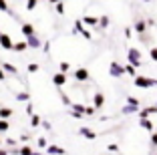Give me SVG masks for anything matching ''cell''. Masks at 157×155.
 <instances>
[{"mask_svg": "<svg viewBox=\"0 0 157 155\" xmlns=\"http://www.w3.org/2000/svg\"><path fill=\"white\" fill-rule=\"evenodd\" d=\"M133 83L137 89H153L157 87V79H151L147 77V75H137V77H133Z\"/></svg>", "mask_w": 157, "mask_h": 155, "instance_id": "obj_1", "label": "cell"}, {"mask_svg": "<svg viewBox=\"0 0 157 155\" xmlns=\"http://www.w3.org/2000/svg\"><path fill=\"white\" fill-rule=\"evenodd\" d=\"M127 63L133 64V67H141V63H143V56H141V50L135 48V46H129L127 48Z\"/></svg>", "mask_w": 157, "mask_h": 155, "instance_id": "obj_2", "label": "cell"}, {"mask_svg": "<svg viewBox=\"0 0 157 155\" xmlns=\"http://www.w3.org/2000/svg\"><path fill=\"white\" fill-rule=\"evenodd\" d=\"M109 75L115 77V79L123 77L125 75V64H121L119 60H111V64H109Z\"/></svg>", "mask_w": 157, "mask_h": 155, "instance_id": "obj_3", "label": "cell"}, {"mask_svg": "<svg viewBox=\"0 0 157 155\" xmlns=\"http://www.w3.org/2000/svg\"><path fill=\"white\" fill-rule=\"evenodd\" d=\"M73 79H75L77 83H87L89 79H91V75H89L87 68H77V71L73 73Z\"/></svg>", "mask_w": 157, "mask_h": 155, "instance_id": "obj_4", "label": "cell"}, {"mask_svg": "<svg viewBox=\"0 0 157 155\" xmlns=\"http://www.w3.org/2000/svg\"><path fill=\"white\" fill-rule=\"evenodd\" d=\"M52 83H55V87H65L67 85V73H63V71H59V73L52 75Z\"/></svg>", "mask_w": 157, "mask_h": 155, "instance_id": "obj_5", "label": "cell"}, {"mask_svg": "<svg viewBox=\"0 0 157 155\" xmlns=\"http://www.w3.org/2000/svg\"><path fill=\"white\" fill-rule=\"evenodd\" d=\"M0 46H2L4 50H12L14 42H12V38H10V34H6V32L0 34Z\"/></svg>", "mask_w": 157, "mask_h": 155, "instance_id": "obj_6", "label": "cell"}, {"mask_svg": "<svg viewBox=\"0 0 157 155\" xmlns=\"http://www.w3.org/2000/svg\"><path fill=\"white\" fill-rule=\"evenodd\" d=\"M24 41H26V45L30 46V48H42V41L36 37V32H34V34H30V37H26Z\"/></svg>", "mask_w": 157, "mask_h": 155, "instance_id": "obj_7", "label": "cell"}, {"mask_svg": "<svg viewBox=\"0 0 157 155\" xmlns=\"http://www.w3.org/2000/svg\"><path fill=\"white\" fill-rule=\"evenodd\" d=\"M155 113H157V105H153V107H143V109H139V111H137L139 119L151 117V115H155Z\"/></svg>", "mask_w": 157, "mask_h": 155, "instance_id": "obj_8", "label": "cell"}, {"mask_svg": "<svg viewBox=\"0 0 157 155\" xmlns=\"http://www.w3.org/2000/svg\"><path fill=\"white\" fill-rule=\"evenodd\" d=\"M103 105H105V95L97 91L93 95V107H95V109H103Z\"/></svg>", "mask_w": 157, "mask_h": 155, "instance_id": "obj_9", "label": "cell"}, {"mask_svg": "<svg viewBox=\"0 0 157 155\" xmlns=\"http://www.w3.org/2000/svg\"><path fill=\"white\" fill-rule=\"evenodd\" d=\"M78 135L85 137V139H89V141H93V139H97V133L91 131L89 127H78Z\"/></svg>", "mask_w": 157, "mask_h": 155, "instance_id": "obj_10", "label": "cell"}, {"mask_svg": "<svg viewBox=\"0 0 157 155\" xmlns=\"http://www.w3.org/2000/svg\"><path fill=\"white\" fill-rule=\"evenodd\" d=\"M139 127L141 129H145V131H155V125H153V121L149 117H145V119H139Z\"/></svg>", "mask_w": 157, "mask_h": 155, "instance_id": "obj_11", "label": "cell"}, {"mask_svg": "<svg viewBox=\"0 0 157 155\" xmlns=\"http://www.w3.org/2000/svg\"><path fill=\"white\" fill-rule=\"evenodd\" d=\"M46 155H67V151L59 145H46Z\"/></svg>", "mask_w": 157, "mask_h": 155, "instance_id": "obj_12", "label": "cell"}, {"mask_svg": "<svg viewBox=\"0 0 157 155\" xmlns=\"http://www.w3.org/2000/svg\"><path fill=\"white\" fill-rule=\"evenodd\" d=\"M20 32H22V34H24V38H26V37H30V34H34L36 30H34V26H33L30 22H24L22 26H20Z\"/></svg>", "mask_w": 157, "mask_h": 155, "instance_id": "obj_13", "label": "cell"}, {"mask_svg": "<svg viewBox=\"0 0 157 155\" xmlns=\"http://www.w3.org/2000/svg\"><path fill=\"white\" fill-rule=\"evenodd\" d=\"M145 30H147V20L139 18L137 22H135V32H137V34H145Z\"/></svg>", "mask_w": 157, "mask_h": 155, "instance_id": "obj_14", "label": "cell"}, {"mask_svg": "<svg viewBox=\"0 0 157 155\" xmlns=\"http://www.w3.org/2000/svg\"><path fill=\"white\" fill-rule=\"evenodd\" d=\"M139 109H141V107H135V105H129V103H125V107L121 109V113H123V115H133V113H137Z\"/></svg>", "mask_w": 157, "mask_h": 155, "instance_id": "obj_15", "label": "cell"}, {"mask_svg": "<svg viewBox=\"0 0 157 155\" xmlns=\"http://www.w3.org/2000/svg\"><path fill=\"white\" fill-rule=\"evenodd\" d=\"M14 115L12 107H0V119H10Z\"/></svg>", "mask_w": 157, "mask_h": 155, "instance_id": "obj_16", "label": "cell"}, {"mask_svg": "<svg viewBox=\"0 0 157 155\" xmlns=\"http://www.w3.org/2000/svg\"><path fill=\"white\" fill-rule=\"evenodd\" d=\"M83 24H87V26H99V18L97 16H83Z\"/></svg>", "mask_w": 157, "mask_h": 155, "instance_id": "obj_17", "label": "cell"}, {"mask_svg": "<svg viewBox=\"0 0 157 155\" xmlns=\"http://www.w3.org/2000/svg\"><path fill=\"white\" fill-rule=\"evenodd\" d=\"M2 68L6 71V75H18V68L14 67V64H10V63H2Z\"/></svg>", "mask_w": 157, "mask_h": 155, "instance_id": "obj_18", "label": "cell"}, {"mask_svg": "<svg viewBox=\"0 0 157 155\" xmlns=\"http://www.w3.org/2000/svg\"><path fill=\"white\" fill-rule=\"evenodd\" d=\"M85 109H87V105H81V103H71V111H75V113H78V115H85Z\"/></svg>", "mask_w": 157, "mask_h": 155, "instance_id": "obj_19", "label": "cell"}, {"mask_svg": "<svg viewBox=\"0 0 157 155\" xmlns=\"http://www.w3.org/2000/svg\"><path fill=\"white\" fill-rule=\"evenodd\" d=\"M26 48H28L26 41H22V42H14V46H12V50H14V52H24Z\"/></svg>", "mask_w": 157, "mask_h": 155, "instance_id": "obj_20", "label": "cell"}, {"mask_svg": "<svg viewBox=\"0 0 157 155\" xmlns=\"http://www.w3.org/2000/svg\"><path fill=\"white\" fill-rule=\"evenodd\" d=\"M125 75H129V77H137V67H133V64H125Z\"/></svg>", "mask_w": 157, "mask_h": 155, "instance_id": "obj_21", "label": "cell"}, {"mask_svg": "<svg viewBox=\"0 0 157 155\" xmlns=\"http://www.w3.org/2000/svg\"><path fill=\"white\" fill-rule=\"evenodd\" d=\"M33 151H34V149L26 143V145H22V147L18 149V155H33Z\"/></svg>", "mask_w": 157, "mask_h": 155, "instance_id": "obj_22", "label": "cell"}, {"mask_svg": "<svg viewBox=\"0 0 157 155\" xmlns=\"http://www.w3.org/2000/svg\"><path fill=\"white\" fill-rule=\"evenodd\" d=\"M40 123H42V119L38 117L36 113H33V115H30V127H38Z\"/></svg>", "mask_w": 157, "mask_h": 155, "instance_id": "obj_23", "label": "cell"}, {"mask_svg": "<svg viewBox=\"0 0 157 155\" xmlns=\"http://www.w3.org/2000/svg\"><path fill=\"white\" fill-rule=\"evenodd\" d=\"M10 129V123H8V119H0V133H6Z\"/></svg>", "mask_w": 157, "mask_h": 155, "instance_id": "obj_24", "label": "cell"}, {"mask_svg": "<svg viewBox=\"0 0 157 155\" xmlns=\"http://www.w3.org/2000/svg\"><path fill=\"white\" fill-rule=\"evenodd\" d=\"M109 22H111L109 16H101V18H99V28H107V26H109Z\"/></svg>", "mask_w": 157, "mask_h": 155, "instance_id": "obj_25", "label": "cell"}, {"mask_svg": "<svg viewBox=\"0 0 157 155\" xmlns=\"http://www.w3.org/2000/svg\"><path fill=\"white\" fill-rule=\"evenodd\" d=\"M0 12H6V14H10V16H12V12H10L8 2H6V0H0Z\"/></svg>", "mask_w": 157, "mask_h": 155, "instance_id": "obj_26", "label": "cell"}, {"mask_svg": "<svg viewBox=\"0 0 157 155\" xmlns=\"http://www.w3.org/2000/svg\"><path fill=\"white\" fill-rule=\"evenodd\" d=\"M55 12L56 14H65V2H63V0L55 4Z\"/></svg>", "mask_w": 157, "mask_h": 155, "instance_id": "obj_27", "label": "cell"}, {"mask_svg": "<svg viewBox=\"0 0 157 155\" xmlns=\"http://www.w3.org/2000/svg\"><path fill=\"white\" fill-rule=\"evenodd\" d=\"M30 99V93L22 91V93H16V101H28Z\"/></svg>", "mask_w": 157, "mask_h": 155, "instance_id": "obj_28", "label": "cell"}, {"mask_svg": "<svg viewBox=\"0 0 157 155\" xmlns=\"http://www.w3.org/2000/svg\"><path fill=\"white\" fill-rule=\"evenodd\" d=\"M127 103H129V105H135V107L141 105V103H139V99H137V97H133V95H127Z\"/></svg>", "mask_w": 157, "mask_h": 155, "instance_id": "obj_29", "label": "cell"}, {"mask_svg": "<svg viewBox=\"0 0 157 155\" xmlns=\"http://www.w3.org/2000/svg\"><path fill=\"white\" fill-rule=\"evenodd\" d=\"M38 68H40V67H38L36 63H28L26 71H28V73H38Z\"/></svg>", "mask_w": 157, "mask_h": 155, "instance_id": "obj_30", "label": "cell"}, {"mask_svg": "<svg viewBox=\"0 0 157 155\" xmlns=\"http://www.w3.org/2000/svg\"><path fill=\"white\" fill-rule=\"evenodd\" d=\"M38 6V0H26V10H34Z\"/></svg>", "mask_w": 157, "mask_h": 155, "instance_id": "obj_31", "label": "cell"}, {"mask_svg": "<svg viewBox=\"0 0 157 155\" xmlns=\"http://www.w3.org/2000/svg\"><path fill=\"white\" fill-rule=\"evenodd\" d=\"M149 59L157 63V46H151V48H149Z\"/></svg>", "mask_w": 157, "mask_h": 155, "instance_id": "obj_32", "label": "cell"}, {"mask_svg": "<svg viewBox=\"0 0 157 155\" xmlns=\"http://www.w3.org/2000/svg\"><path fill=\"white\" fill-rule=\"evenodd\" d=\"M59 68H60V71H63V73H69V71H71V64L67 63V60H63V63L59 64Z\"/></svg>", "mask_w": 157, "mask_h": 155, "instance_id": "obj_33", "label": "cell"}, {"mask_svg": "<svg viewBox=\"0 0 157 155\" xmlns=\"http://www.w3.org/2000/svg\"><path fill=\"white\" fill-rule=\"evenodd\" d=\"M149 141H151L153 147H157V129L155 131H151V137H149Z\"/></svg>", "mask_w": 157, "mask_h": 155, "instance_id": "obj_34", "label": "cell"}, {"mask_svg": "<svg viewBox=\"0 0 157 155\" xmlns=\"http://www.w3.org/2000/svg\"><path fill=\"white\" fill-rule=\"evenodd\" d=\"M60 99H63V103H65L67 107H71V103H73V101L69 99V95H65V93H60Z\"/></svg>", "mask_w": 157, "mask_h": 155, "instance_id": "obj_35", "label": "cell"}, {"mask_svg": "<svg viewBox=\"0 0 157 155\" xmlns=\"http://www.w3.org/2000/svg\"><path fill=\"white\" fill-rule=\"evenodd\" d=\"M38 147H40V149H46V137H38Z\"/></svg>", "mask_w": 157, "mask_h": 155, "instance_id": "obj_36", "label": "cell"}, {"mask_svg": "<svg viewBox=\"0 0 157 155\" xmlns=\"http://www.w3.org/2000/svg\"><path fill=\"white\" fill-rule=\"evenodd\" d=\"M24 111H26V115L30 117V115L34 113V107H33V103H28V105H26V109H24Z\"/></svg>", "mask_w": 157, "mask_h": 155, "instance_id": "obj_37", "label": "cell"}, {"mask_svg": "<svg viewBox=\"0 0 157 155\" xmlns=\"http://www.w3.org/2000/svg\"><path fill=\"white\" fill-rule=\"evenodd\" d=\"M4 143L12 149V147H16V139H4Z\"/></svg>", "mask_w": 157, "mask_h": 155, "instance_id": "obj_38", "label": "cell"}, {"mask_svg": "<svg viewBox=\"0 0 157 155\" xmlns=\"http://www.w3.org/2000/svg\"><path fill=\"white\" fill-rule=\"evenodd\" d=\"M95 107H87V109H85V115H89V117H91V115H95Z\"/></svg>", "mask_w": 157, "mask_h": 155, "instance_id": "obj_39", "label": "cell"}, {"mask_svg": "<svg viewBox=\"0 0 157 155\" xmlns=\"http://www.w3.org/2000/svg\"><path fill=\"white\" fill-rule=\"evenodd\" d=\"M0 81H6V71L2 68V64H0Z\"/></svg>", "mask_w": 157, "mask_h": 155, "instance_id": "obj_40", "label": "cell"}, {"mask_svg": "<svg viewBox=\"0 0 157 155\" xmlns=\"http://www.w3.org/2000/svg\"><path fill=\"white\" fill-rule=\"evenodd\" d=\"M42 50L44 52H51V42H42Z\"/></svg>", "mask_w": 157, "mask_h": 155, "instance_id": "obj_41", "label": "cell"}, {"mask_svg": "<svg viewBox=\"0 0 157 155\" xmlns=\"http://www.w3.org/2000/svg\"><path fill=\"white\" fill-rule=\"evenodd\" d=\"M40 125H42V127H44V129H46V131H51V129H52V125H51V123H48V121H42V123H40Z\"/></svg>", "mask_w": 157, "mask_h": 155, "instance_id": "obj_42", "label": "cell"}, {"mask_svg": "<svg viewBox=\"0 0 157 155\" xmlns=\"http://www.w3.org/2000/svg\"><path fill=\"white\" fill-rule=\"evenodd\" d=\"M125 37H127V38H131V37H133V30H131V28H129V26L125 28Z\"/></svg>", "mask_w": 157, "mask_h": 155, "instance_id": "obj_43", "label": "cell"}, {"mask_svg": "<svg viewBox=\"0 0 157 155\" xmlns=\"http://www.w3.org/2000/svg\"><path fill=\"white\" fill-rule=\"evenodd\" d=\"M107 149H109V151H119V147H117L115 143H109V147H107Z\"/></svg>", "mask_w": 157, "mask_h": 155, "instance_id": "obj_44", "label": "cell"}, {"mask_svg": "<svg viewBox=\"0 0 157 155\" xmlns=\"http://www.w3.org/2000/svg\"><path fill=\"white\" fill-rule=\"evenodd\" d=\"M0 155H10V151H8V149H4V147L0 145Z\"/></svg>", "mask_w": 157, "mask_h": 155, "instance_id": "obj_45", "label": "cell"}, {"mask_svg": "<svg viewBox=\"0 0 157 155\" xmlns=\"http://www.w3.org/2000/svg\"><path fill=\"white\" fill-rule=\"evenodd\" d=\"M20 141H22V143H28L30 139H28V135H20Z\"/></svg>", "mask_w": 157, "mask_h": 155, "instance_id": "obj_46", "label": "cell"}, {"mask_svg": "<svg viewBox=\"0 0 157 155\" xmlns=\"http://www.w3.org/2000/svg\"><path fill=\"white\" fill-rule=\"evenodd\" d=\"M48 2H51V4H52V6H55V4H56V2H60V0H48Z\"/></svg>", "mask_w": 157, "mask_h": 155, "instance_id": "obj_47", "label": "cell"}, {"mask_svg": "<svg viewBox=\"0 0 157 155\" xmlns=\"http://www.w3.org/2000/svg\"><path fill=\"white\" fill-rule=\"evenodd\" d=\"M33 155H42V153H40V151H33Z\"/></svg>", "mask_w": 157, "mask_h": 155, "instance_id": "obj_48", "label": "cell"}, {"mask_svg": "<svg viewBox=\"0 0 157 155\" xmlns=\"http://www.w3.org/2000/svg\"><path fill=\"white\" fill-rule=\"evenodd\" d=\"M2 143H4V139H2V133H0V145H2Z\"/></svg>", "mask_w": 157, "mask_h": 155, "instance_id": "obj_49", "label": "cell"}, {"mask_svg": "<svg viewBox=\"0 0 157 155\" xmlns=\"http://www.w3.org/2000/svg\"><path fill=\"white\" fill-rule=\"evenodd\" d=\"M143 2H151V0H143Z\"/></svg>", "mask_w": 157, "mask_h": 155, "instance_id": "obj_50", "label": "cell"}, {"mask_svg": "<svg viewBox=\"0 0 157 155\" xmlns=\"http://www.w3.org/2000/svg\"><path fill=\"white\" fill-rule=\"evenodd\" d=\"M0 34H2V30H0Z\"/></svg>", "mask_w": 157, "mask_h": 155, "instance_id": "obj_51", "label": "cell"}, {"mask_svg": "<svg viewBox=\"0 0 157 155\" xmlns=\"http://www.w3.org/2000/svg\"><path fill=\"white\" fill-rule=\"evenodd\" d=\"M155 105H157V101H155Z\"/></svg>", "mask_w": 157, "mask_h": 155, "instance_id": "obj_52", "label": "cell"}]
</instances>
